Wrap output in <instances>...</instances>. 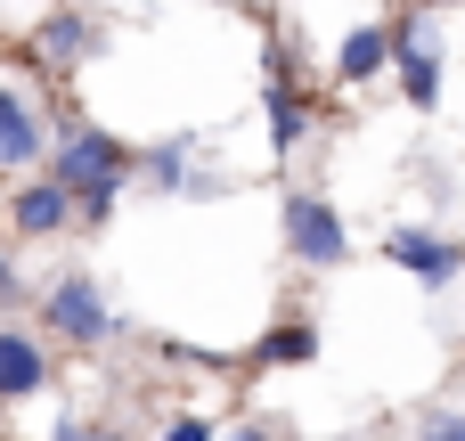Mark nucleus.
I'll list each match as a JSON object with an SVG mask.
<instances>
[{
    "instance_id": "obj_17",
    "label": "nucleus",
    "mask_w": 465,
    "mask_h": 441,
    "mask_svg": "<svg viewBox=\"0 0 465 441\" xmlns=\"http://www.w3.org/2000/svg\"><path fill=\"white\" fill-rule=\"evenodd\" d=\"M229 441H270V426H245V434H229Z\"/></svg>"
},
{
    "instance_id": "obj_3",
    "label": "nucleus",
    "mask_w": 465,
    "mask_h": 441,
    "mask_svg": "<svg viewBox=\"0 0 465 441\" xmlns=\"http://www.w3.org/2000/svg\"><path fill=\"white\" fill-rule=\"evenodd\" d=\"M286 254L302 270H343L351 262V229L319 188H286Z\"/></svg>"
},
{
    "instance_id": "obj_8",
    "label": "nucleus",
    "mask_w": 465,
    "mask_h": 441,
    "mask_svg": "<svg viewBox=\"0 0 465 441\" xmlns=\"http://www.w3.org/2000/svg\"><path fill=\"white\" fill-rule=\"evenodd\" d=\"M41 155H49V131H41L33 98L0 82V172H33Z\"/></svg>"
},
{
    "instance_id": "obj_6",
    "label": "nucleus",
    "mask_w": 465,
    "mask_h": 441,
    "mask_svg": "<svg viewBox=\"0 0 465 441\" xmlns=\"http://www.w3.org/2000/svg\"><path fill=\"white\" fill-rule=\"evenodd\" d=\"M33 49H41V65H49V74H74V65H90V57H98V25H90L82 8H49V16H41V33H33Z\"/></svg>"
},
{
    "instance_id": "obj_2",
    "label": "nucleus",
    "mask_w": 465,
    "mask_h": 441,
    "mask_svg": "<svg viewBox=\"0 0 465 441\" xmlns=\"http://www.w3.org/2000/svg\"><path fill=\"white\" fill-rule=\"evenodd\" d=\"M41 327H49L57 344H74V352H98V344L114 336V311H106V295H98L90 270H65V278L41 286Z\"/></svg>"
},
{
    "instance_id": "obj_4",
    "label": "nucleus",
    "mask_w": 465,
    "mask_h": 441,
    "mask_svg": "<svg viewBox=\"0 0 465 441\" xmlns=\"http://www.w3.org/2000/svg\"><path fill=\"white\" fill-rule=\"evenodd\" d=\"M384 262H401L417 286H458V278H465V237L401 221V229H384Z\"/></svg>"
},
{
    "instance_id": "obj_9",
    "label": "nucleus",
    "mask_w": 465,
    "mask_h": 441,
    "mask_svg": "<svg viewBox=\"0 0 465 441\" xmlns=\"http://www.w3.org/2000/svg\"><path fill=\"white\" fill-rule=\"evenodd\" d=\"M262 115H270V147H278V155H294V147H302V131H311V115H302V90H294L286 57H270V74H262Z\"/></svg>"
},
{
    "instance_id": "obj_5",
    "label": "nucleus",
    "mask_w": 465,
    "mask_h": 441,
    "mask_svg": "<svg viewBox=\"0 0 465 441\" xmlns=\"http://www.w3.org/2000/svg\"><path fill=\"white\" fill-rule=\"evenodd\" d=\"M392 65H401V98L409 106H441V41L425 25H392Z\"/></svg>"
},
{
    "instance_id": "obj_10",
    "label": "nucleus",
    "mask_w": 465,
    "mask_h": 441,
    "mask_svg": "<svg viewBox=\"0 0 465 441\" xmlns=\"http://www.w3.org/2000/svg\"><path fill=\"white\" fill-rule=\"evenodd\" d=\"M384 65H392V25H351V33L335 41V82H343V90L376 82Z\"/></svg>"
},
{
    "instance_id": "obj_12",
    "label": "nucleus",
    "mask_w": 465,
    "mask_h": 441,
    "mask_svg": "<svg viewBox=\"0 0 465 441\" xmlns=\"http://www.w3.org/2000/svg\"><path fill=\"white\" fill-rule=\"evenodd\" d=\"M302 360H319V327H311V319H278V327L253 344V368H302Z\"/></svg>"
},
{
    "instance_id": "obj_14",
    "label": "nucleus",
    "mask_w": 465,
    "mask_h": 441,
    "mask_svg": "<svg viewBox=\"0 0 465 441\" xmlns=\"http://www.w3.org/2000/svg\"><path fill=\"white\" fill-rule=\"evenodd\" d=\"M49 441H131V434H123V426H57Z\"/></svg>"
},
{
    "instance_id": "obj_11",
    "label": "nucleus",
    "mask_w": 465,
    "mask_h": 441,
    "mask_svg": "<svg viewBox=\"0 0 465 441\" xmlns=\"http://www.w3.org/2000/svg\"><path fill=\"white\" fill-rule=\"evenodd\" d=\"M49 385V352L25 327H0V401H33Z\"/></svg>"
},
{
    "instance_id": "obj_15",
    "label": "nucleus",
    "mask_w": 465,
    "mask_h": 441,
    "mask_svg": "<svg viewBox=\"0 0 465 441\" xmlns=\"http://www.w3.org/2000/svg\"><path fill=\"white\" fill-rule=\"evenodd\" d=\"M163 441H221V434H213L204 417H172V426H163Z\"/></svg>"
},
{
    "instance_id": "obj_13",
    "label": "nucleus",
    "mask_w": 465,
    "mask_h": 441,
    "mask_svg": "<svg viewBox=\"0 0 465 441\" xmlns=\"http://www.w3.org/2000/svg\"><path fill=\"white\" fill-rule=\"evenodd\" d=\"M8 303H25V270H16V254L0 246V311H8Z\"/></svg>"
},
{
    "instance_id": "obj_16",
    "label": "nucleus",
    "mask_w": 465,
    "mask_h": 441,
    "mask_svg": "<svg viewBox=\"0 0 465 441\" xmlns=\"http://www.w3.org/2000/svg\"><path fill=\"white\" fill-rule=\"evenodd\" d=\"M425 441H465V417H450V409H441V417H425Z\"/></svg>"
},
{
    "instance_id": "obj_7",
    "label": "nucleus",
    "mask_w": 465,
    "mask_h": 441,
    "mask_svg": "<svg viewBox=\"0 0 465 441\" xmlns=\"http://www.w3.org/2000/svg\"><path fill=\"white\" fill-rule=\"evenodd\" d=\"M82 213H74V196L57 188V180H25L16 196H8V229L16 237H65Z\"/></svg>"
},
{
    "instance_id": "obj_1",
    "label": "nucleus",
    "mask_w": 465,
    "mask_h": 441,
    "mask_svg": "<svg viewBox=\"0 0 465 441\" xmlns=\"http://www.w3.org/2000/svg\"><path fill=\"white\" fill-rule=\"evenodd\" d=\"M131 172H139V155H131L114 131H98V123H65V131L49 139V180L74 196V213H82L90 229H98V221H114V205H123Z\"/></svg>"
}]
</instances>
